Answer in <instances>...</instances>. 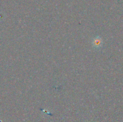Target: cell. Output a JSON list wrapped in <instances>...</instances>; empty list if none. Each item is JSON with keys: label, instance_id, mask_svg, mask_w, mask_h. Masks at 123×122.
Listing matches in <instances>:
<instances>
[{"label": "cell", "instance_id": "6da1fadb", "mask_svg": "<svg viewBox=\"0 0 123 122\" xmlns=\"http://www.w3.org/2000/svg\"><path fill=\"white\" fill-rule=\"evenodd\" d=\"M92 44H93L94 47L100 48L102 46V44H103L102 38H100V37H96L92 41Z\"/></svg>", "mask_w": 123, "mask_h": 122}]
</instances>
